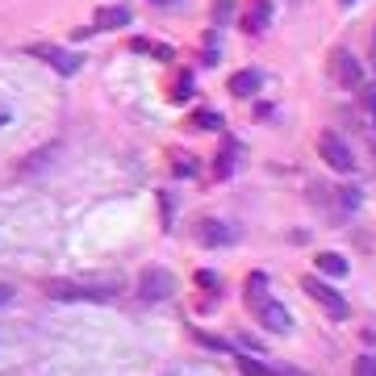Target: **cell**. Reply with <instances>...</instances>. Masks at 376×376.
<instances>
[{
    "label": "cell",
    "instance_id": "cell-1",
    "mask_svg": "<svg viewBox=\"0 0 376 376\" xmlns=\"http://www.w3.org/2000/svg\"><path fill=\"white\" fill-rule=\"evenodd\" d=\"M251 310H255L259 327H268L272 334H284V330H293V318H288V310H284L281 301H272V297L255 293V288H251Z\"/></svg>",
    "mask_w": 376,
    "mask_h": 376
},
{
    "label": "cell",
    "instance_id": "cell-2",
    "mask_svg": "<svg viewBox=\"0 0 376 376\" xmlns=\"http://www.w3.org/2000/svg\"><path fill=\"white\" fill-rule=\"evenodd\" d=\"M330 76H334L343 88H360V84H364V67H360V59H356L351 50H334V54H330Z\"/></svg>",
    "mask_w": 376,
    "mask_h": 376
},
{
    "label": "cell",
    "instance_id": "cell-3",
    "mask_svg": "<svg viewBox=\"0 0 376 376\" xmlns=\"http://www.w3.org/2000/svg\"><path fill=\"white\" fill-rule=\"evenodd\" d=\"M301 288H305V293H310V297H314L322 310H327L330 318H347V301H343V297H339V293H334L327 281H318V276H305V281H301Z\"/></svg>",
    "mask_w": 376,
    "mask_h": 376
},
{
    "label": "cell",
    "instance_id": "cell-4",
    "mask_svg": "<svg viewBox=\"0 0 376 376\" xmlns=\"http://www.w3.org/2000/svg\"><path fill=\"white\" fill-rule=\"evenodd\" d=\"M139 293L142 301H168L172 293H176V281H172V272H163V268H146L139 281Z\"/></svg>",
    "mask_w": 376,
    "mask_h": 376
},
{
    "label": "cell",
    "instance_id": "cell-5",
    "mask_svg": "<svg viewBox=\"0 0 376 376\" xmlns=\"http://www.w3.org/2000/svg\"><path fill=\"white\" fill-rule=\"evenodd\" d=\"M318 151H322V159H327L330 168H334V172H343V176L356 168V159H351L347 142L339 139V134H322V139H318Z\"/></svg>",
    "mask_w": 376,
    "mask_h": 376
},
{
    "label": "cell",
    "instance_id": "cell-6",
    "mask_svg": "<svg viewBox=\"0 0 376 376\" xmlns=\"http://www.w3.org/2000/svg\"><path fill=\"white\" fill-rule=\"evenodd\" d=\"M93 25L96 30H122V25H130V8L126 4H105V8H96Z\"/></svg>",
    "mask_w": 376,
    "mask_h": 376
},
{
    "label": "cell",
    "instance_id": "cell-7",
    "mask_svg": "<svg viewBox=\"0 0 376 376\" xmlns=\"http://www.w3.org/2000/svg\"><path fill=\"white\" fill-rule=\"evenodd\" d=\"M50 297H54V301H109V293L80 288V284H50Z\"/></svg>",
    "mask_w": 376,
    "mask_h": 376
},
{
    "label": "cell",
    "instance_id": "cell-8",
    "mask_svg": "<svg viewBox=\"0 0 376 376\" xmlns=\"http://www.w3.org/2000/svg\"><path fill=\"white\" fill-rule=\"evenodd\" d=\"M196 238H201L205 247H222V242H230V230H226L218 218H205V222H196Z\"/></svg>",
    "mask_w": 376,
    "mask_h": 376
},
{
    "label": "cell",
    "instance_id": "cell-9",
    "mask_svg": "<svg viewBox=\"0 0 376 376\" xmlns=\"http://www.w3.org/2000/svg\"><path fill=\"white\" fill-rule=\"evenodd\" d=\"M230 93H235V96L259 93V71H238L235 80H230Z\"/></svg>",
    "mask_w": 376,
    "mask_h": 376
},
{
    "label": "cell",
    "instance_id": "cell-10",
    "mask_svg": "<svg viewBox=\"0 0 376 376\" xmlns=\"http://www.w3.org/2000/svg\"><path fill=\"white\" fill-rule=\"evenodd\" d=\"M318 268H322L327 276H347V259H343L339 251H327V255H318Z\"/></svg>",
    "mask_w": 376,
    "mask_h": 376
},
{
    "label": "cell",
    "instance_id": "cell-11",
    "mask_svg": "<svg viewBox=\"0 0 376 376\" xmlns=\"http://www.w3.org/2000/svg\"><path fill=\"white\" fill-rule=\"evenodd\" d=\"M38 54H47V63L50 67H59V71H76V67H80V63H76V54H59V50H38Z\"/></svg>",
    "mask_w": 376,
    "mask_h": 376
},
{
    "label": "cell",
    "instance_id": "cell-12",
    "mask_svg": "<svg viewBox=\"0 0 376 376\" xmlns=\"http://www.w3.org/2000/svg\"><path fill=\"white\" fill-rule=\"evenodd\" d=\"M238 372H242V376H276L268 364H259V360H251V356H242V360H238Z\"/></svg>",
    "mask_w": 376,
    "mask_h": 376
},
{
    "label": "cell",
    "instance_id": "cell-13",
    "mask_svg": "<svg viewBox=\"0 0 376 376\" xmlns=\"http://www.w3.org/2000/svg\"><path fill=\"white\" fill-rule=\"evenodd\" d=\"M268 13H272L268 4H255V8L247 13V30H264V21H268Z\"/></svg>",
    "mask_w": 376,
    "mask_h": 376
},
{
    "label": "cell",
    "instance_id": "cell-14",
    "mask_svg": "<svg viewBox=\"0 0 376 376\" xmlns=\"http://www.w3.org/2000/svg\"><path fill=\"white\" fill-rule=\"evenodd\" d=\"M356 376H376V356H360L356 360Z\"/></svg>",
    "mask_w": 376,
    "mask_h": 376
},
{
    "label": "cell",
    "instance_id": "cell-15",
    "mask_svg": "<svg viewBox=\"0 0 376 376\" xmlns=\"http://www.w3.org/2000/svg\"><path fill=\"white\" fill-rule=\"evenodd\" d=\"M192 122H196L201 130H218V126H222V122H218V113H196Z\"/></svg>",
    "mask_w": 376,
    "mask_h": 376
},
{
    "label": "cell",
    "instance_id": "cell-16",
    "mask_svg": "<svg viewBox=\"0 0 376 376\" xmlns=\"http://www.w3.org/2000/svg\"><path fill=\"white\" fill-rule=\"evenodd\" d=\"M339 192H343V205H347V209L360 205V188H339Z\"/></svg>",
    "mask_w": 376,
    "mask_h": 376
},
{
    "label": "cell",
    "instance_id": "cell-17",
    "mask_svg": "<svg viewBox=\"0 0 376 376\" xmlns=\"http://www.w3.org/2000/svg\"><path fill=\"white\" fill-rule=\"evenodd\" d=\"M8 297H13V288H8V284H0V305H4Z\"/></svg>",
    "mask_w": 376,
    "mask_h": 376
},
{
    "label": "cell",
    "instance_id": "cell-18",
    "mask_svg": "<svg viewBox=\"0 0 376 376\" xmlns=\"http://www.w3.org/2000/svg\"><path fill=\"white\" fill-rule=\"evenodd\" d=\"M151 4H176V0H151Z\"/></svg>",
    "mask_w": 376,
    "mask_h": 376
},
{
    "label": "cell",
    "instance_id": "cell-19",
    "mask_svg": "<svg viewBox=\"0 0 376 376\" xmlns=\"http://www.w3.org/2000/svg\"><path fill=\"white\" fill-rule=\"evenodd\" d=\"M339 4H356V0H339Z\"/></svg>",
    "mask_w": 376,
    "mask_h": 376
},
{
    "label": "cell",
    "instance_id": "cell-20",
    "mask_svg": "<svg viewBox=\"0 0 376 376\" xmlns=\"http://www.w3.org/2000/svg\"><path fill=\"white\" fill-rule=\"evenodd\" d=\"M372 113H376V96H372Z\"/></svg>",
    "mask_w": 376,
    "mask_h": 376
}]
</instances>
